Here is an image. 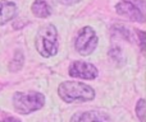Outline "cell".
I'll return each instance as SVG.
<instances>
[{
	"instance_id": "obj_4",
	"label": "cell",
	"mask_w": 146,
	"mask_h": 122,
	"mask_svg": "<svg viewBox=\"0 0 146 122\" xmlns=\"http://www.w3.org/2000/svg\"><path fill=\"white\" fill-rule=\"evenodd\" d=\"M145 0H121L115 5V10L119 15L139 23L145 22Z\"/></svg>"
},
{
	"instance_id": "obj_11",
	"label": "cell",
	"mask_w": 146,
	"mask_h": 122,
	"mask_svg": "<svg viewBox=\"0 0 146 122\" xmlns=\"http://www.w3.org/2000/svg\"><path fill=\"white\" fill-rule=\"evenodd\" d=\"M136 115L139 120L141 122H145V116H146V103L145 99H140L139 103L136 104Z\"/></svg>"
},
{
	"instance_id": "obj_12",
	"label": "cell",
	"mask_w": 146,
	"mask_h": 122,
	"mask_svg": "<svg viewBox=\"0 0 146 122\" xmlns=\"http://www.w3.org/2000/svg\"><path fill=\"white\" fill-rule=\"evenodd\" d=\"M139 35H140V37H141V40H140V41H141V48H142V50H145V33L144 32H140Z\"/></svg>"
},
{
	"instance_id": "obj_7",
	"label": "cell",
	"mask_w": 146,
	"mask_h": 122,
	"mask_svg": "<svg viewBox=\"0 0 146 122\" xmlns=\"http://www.w3.org/2000/svg\"><path fill=\"white\" fill-rule=\"evenodd\" d=\"M71 122H110V118L106 113L99 111H86V112L74 113Z\"/></svg>"
},
{
	"instance_id": "obj_13",
	"label": "cell",
	"mask_w": 146,
	"mask_h": 122,
	"mask_svg": "<svg viewBox=\"0 0 146 122\" xmlns=\"http://www.w3.org/2000/svg\"><path fill=\"white\" fill-rule=\"evenodd\" d=\"M63 4H68V5H72V4H76V3L81 1V0H60Z\"/></svg>"
},
{
	"instance_id": "obj_6",
	"label": "cell",
	"mask_w": 146,
	"mask_h": 122,
	"mask_svg": "<svg viewBox=\"0 0 146 122\" xmlns=\"http://www.w3.org/2000/svg\"><path fill=\"white\" fill-rule=\"evenodd\" d=\"M69 75L73 78L92 80L98 76V69L95 65L83 61H73L69 65Z\"/></svg>"
},
{
	"instance_id": "obj_9",
	"label": "cell",
	"mask_w": 146,
	"mask_h": 122,
	"mask_svg": "<svg viewBox=\"0 0 146 122\" xmlns=\"http://www.w3.org/2000/svg\"><path fill=\"white\" fill-rule=\"evenodd\" d=\"M33 15L37 18H48L51 14V8L46 0H35L31 7Z\"/></svg>"
},
{
	"instance_id": "obj_8",
	"label": "cell",
	"mask_w": 146,
	"mask_h": 122,
	"mask_svg": "<svg viewBox=\"0 0 146 122\" xmlns=\"http://www.w3.org/2000/svg\"><path fill=\"white\" fill-rule=\"evenodd\" d=\"M17 15V5L13 1H0V25L10 22Z\"/></svg>"
},
{
	"instance_id": "obj_2",
	"label": "cell",
	"mask_w": 146,
	"mask_h": 122,
	"mask_svg": "<svg viewBox=\"0 0 146 122\" xmlns=\"http://www.w3.org/2000/svg\"><path fill=\"white\" fill-rule=\"evenodd\" d=\"M58 32L53 24H45L38 29L35 40V47L44 57H51L58 52Z\"/></svg>"
},
{
	"instance_id": "obj_1",
	"label": "cell",
	"mask_w": 146,
	"mask_h": 122,
	"mask_svg": "<svg viewBox=\"0 0 146 122\" xmlns=\"http://www.w3.org/2000/svg\"><path fill=\"white\" fill-rule=\"evenodd\" d=\"M58 94L64 102H88L95 98V90L81 82H63L58 87Z\"/></svg>"
},
{
	"instance_id": "obj_5",
	"label": "cell",
	"mask_w": 146,
	"mask_h": 122,
	"mask_svg": "<svg viewBox=\"0 0 146 122\" xmlns=\"http://www.w3.org/2000/svg\"><path fill=\"white\" fill-rule=\"evenodd\" d=\"M74 47L77 52L82 56H87L98 47V35L91 27H83L78 32L74 41Z\"/></svg>"
},
{
	"instance_id": "obj_10",
	"label": "cell",
	"mask_w": 146,
	"mask_h": 122,
	"mask_svg": "<svg viewBox=\"0 0 146 122\" xmlns=\"http://www.w3.org/2000/svg\"><path fill=\"white\" fill-rule=\"evenodd\" d=\"M23 61H25V55H23L21 51H17L12 62H10V65H9V69L12 70V71H17V70H19L21 67L23 66Z\"/></svg>"
},
{
	"instance_id": "obj_14",
	"label": "cell",
	"mask_w": 146,
	"mask_h": 122,
	"mask_svg": "<svg viewBox=\"0 0 146 122\" xmlns=\"http://www.w3.org/2000/svg\"><path fill=\"white\" fill-rule=\"evenodd\" d=\"M3 122H21L18 118H15V117H7V118H4L3 120Z\"/></svg>"
},
{
	"instance_id": "obj_3",
	"label": "cell",
	"mask_w": 146,
	"mask_h": 122,
	"mask_svg": "<svg viewBox=\"0 0 146 122\" xmlns=\"http://www.w3.org/2000/svg\"><path fill=\"white\" fill-rule=\"evenodd\" d=\"M45 103V95L38 92H30L22 93L17 92L13 95V106L18 113L28 115L35 111L44 107Z\"/></svg>"
}]
</instances>
